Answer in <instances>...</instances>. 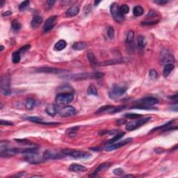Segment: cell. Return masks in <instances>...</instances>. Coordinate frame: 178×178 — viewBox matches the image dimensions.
<instances>
[{
    "label": "cell",
    "instance_id": "cell-48",
    "mask_svg": "<svg viewBox=\"0 0 178 178\" xmlns=\"http://www.w3.org/2000/svg\"><path fill=\"white\" fill-rule=\"evenodd\" d=\"M54 3H55V1H52V0H48V1H47V4H48L49 8L52 7V6L54 5Z\"/></svg>",
    "mask_w": 178,
    "mask_h": 178
},
{
    "label": "cell",
    "instance_id": "cell-4",
    "mask_svg": "<svg viewBox=\"0 0 178 178\" xmlns=\"http://www.w3.org/2000/svg\"><path fill=\"white\" fill-rule=\"evenodd\" d=\"M127 87L125 86H115L109 92V97L111 100H118L127 92Z\"/></svg>",
    "mask_w": 178,
    "mask_h": 178
},
{
    "label": "cell",
    "instance_id": "cell-17",
    "mask_svg": "<svg viewBox=\"0 0 178 178\" xmlns=\"http://www.w3.org/2000/svg\"><path fill=\"white\" fill-rule=\"evenodd\" d=\"M110 166H111V164H110L109 163H108V162L101 163V164L99 165V166L97 167V168L95 169V171H94L93 172L92 174L90 175L89 176L90 177H95V176L97 175V173L101 172V171H104V170L107 169V168H109Z\"/></svg>",
    "mask_w": 178,
    "mask_h": 178
},
{
    "label": "cell",
    "instance_id": "cell-39",
    "mask_svg": "<svg viewBox=\"0 0 178 178\" xmlns=\"http://www.w3.org/2000/svg\"><path fill=\"white\" fill-rule=\"evenodd\" d=\"M107 36L110 39H113L115 36V31L112 26H110L107 29Z\"/></svg>",
    "mask_w": 178,
    "mask_h": 178
},
{
    "label": "cell",
    "instance_id": "cell-2",
    "mask_svg": "<svg viewBox=\"0 0 178 178\" xmlns=\"http://www.w3.org/2000/svg\"><path fill=\"white\" fill-rule=\"evenodd\" d=\"M73 99L74 95L71 93H62L58 94L55 98V106L57 107H64L70 103Z\"/></svg>",
    "mask_w": 178,
    "mask_h": 178
},
{
    "label": "cell",
    "instance_id": "cell-44",
    "mask_svg": "<svg viewBox=\"0 0 178 178\" xmlns=\"http://www.w3.org/2000/svg\"><path fill=\"white\" fill-rule=\"evenodd\" d=\"M30 47L31 46H30V45H29V44H28V45H25L22 47V48H21L20 50H19V52H20V53L26 52H27L28 50H29Z\"/></svg>",
    "mask_w": 178,
    "mask_h": 178
},
{
    "label": "cell",
    "instance_id": "cell-30",
    "mask_svg": "<svg viewBox=\"0 0 178 178\" xmlns=\"http://www.w3.org/2000/svg\"><path fill=\"white\" fill-rule=\"evenodd\" d=\"M143 12H144V10L141 6H136L133 9V14L136 17H139L142 15Z\"/></svg>",
    "mask_w": 178,
    "mask_h": 178
},
{
    "label": "cell",
    "instance_id": "cell-11",
    "mask_svg": "<svg viewBox=\"0 0 178 178\" xmlns=\"http://www.w3.org/2000/svg\"><path fill=\"white\" fill-rule=\"evenodd\" d=\"M77 113V111L75 109V108L71 106H66L59 111V114L60 115V116L63 118H67L75 116Z\"/></svg>",
    "mask_w": 178,
    "mask_h": 178
},
{
    "label": "cell",
    "instance_id": "cell-1",
    "mask_svg": "<svg viewBox=\"0 0 178 178\" xmlns=\"http://www.w3.org/2000/svg\"><path fill=\"white\" fill-rule=\"evenodd\" d=\"M104 77V73L100 72H82L79 74H75V75H70L64 76L66 79H68L70 80H75V81H81V80L90 79H100Z\"/></svg>",
    "mask_w": 178,
    "mask_h": 178
},
{
    "label": "cell",
    "instance_id": "cell-29",
    "mask_svg": "<svg viewBox=\"0 0 178 178\" xmlns=\"http://www.w3.org/2000/svg\"><path fill=\"white\" fill-rule=\"evenodd\" d=\"M134 39V32L133 31H130L127 34V38H126V43L127 45L130 46L133 43Z\"/></svg>",
    "mask_w": 178,
    "mask_h": 178
},
{
    "label": "cell",
    "instance_id": "cell-10",
    "mask_svg": "<svg viewBox=\"0 0 178 178\" xmlns=\"http://www.w3.org/2000/svg\"><path fill=\"white\" fill-rule=\"evenodd\" d=\"M56 22H57V17L56 16H51L47 19L43 25V27H42L43 33H47L51 31L56 24Z\"/></svg>",
    "mask_w": 178,
    "mask_h": 178
},
{
    "label": "cell",
    "instance_id": "cell-40",
    "mask_svg": "<svg viewBox=\"0 0 178 178\" xmlns=\"http://www.w3.org/2000/svg\"><path fill=\"white\" fill-rule=\"evenodd\" d=\"M29 4V1H22V2L20 4V6H19V10L21 11H24L25 9L28 7Z\"/></svg>",
    "mask_w": 178,
    "mask_h": 178
},
{
    "label": "cell",
    "instance_id": "cell-26",
    "mask_svg": "<svg viewBox=\"0 0 178 178\" xmlns=\"http://www.w3.org/2000/svg\"><path fill=\"white\" fill-rule=\"evenodd\" d=\"M87 47V45L85 42H75L72 45V49H74L75 50H83L84 49L86 48Z\"/></svg>",
    "mask_w": 178,
    "mask_h": 178
},
{
    "label": "cell",
    "instance_id": "cell-18",
    "mask_svg": "<svg viewBox=\"0 0 178 178\" xmlns=\"http://www.w3.org/2000/svg\"><path fill=\"white\" fill-rule=\"evenodd\" d=\"M69 170L72 172H76V173H79V172H84L86 171V168L85 166H82V165L78 164V163H72L70 166H69Z\"/></svg>",
    "mask_w": 178,
    "mask_h": 178
},
{
    "label": "cell",
    "instance_id": "cell-54",
    "mask_svg": "<svg viewBox=\"0 0 178 178\" xmlns=\"http://www.w3.org/2000/svg\"><path fill=\"white\" fill-rule=\"evenodd\" d=\"M100 1H95V6H97V4H100Z\"/></svg>",
    "mask_w": 178,
    "mask_h": 178
},
{
    "label": "cell",
    "instance_id": "cell-8",
    "mask_svg": "<svg viewBox=\"0 0 178 178\" xmlns=\"http://www.w3.org/2000/svg\"><path fill=\"white\" fill-rule=\"evenodd\" d=\"M24 159L30 163L37 164V163H42V162L45 161V159L44 158V157H41V156L38 155V152H36V153L25 154Z\"/></svg>",
    "mask_w": 178,
    "mask_h": 178
},
{
    "label": "cell",
    "instance_id": "cell-41",
    "mask_svg": "<svg viewBox=\"0 0 178 178\" xmlns=\"http://www.w3.org/2000/svg\"><path fill=\"white\" fill-rule=\"evenodd\" d=\"M113 174L116 175L123 176V174L125 173V171H124L122 168H116V169L113 170Z\"/></svg>",
    "mask_w": 178,
    "mask_h": 178
},
{
    "label": "cell",
    "instance_id": "cell-33",
    "mask_svg": "<svg viewBox=\"0 0 178 178\" xmlns=\"http://www.w3.org/2000/svg\"><path fill=\"white\" fill-rule=\"evenodd\" d=\"M20 52L19 51L14 52L12 54V61L13 64H18L20 61Z\"/></svg>",
    "mask_w": 178,
    "mask_h": 178
},
{
    "label": "cell",
    "instance_id": "cell-16",
    "mask_svg": "<svg viewBox=\"0 0 178 178\" xmlns=\"http://www.w3.org/2000/svg\"><path fill=\"white\" fill-rule=\"evenodd\" d=\"M62 153H58V152H54L52 150H48L45 151L43 153V157L45 159H57L62 157Z\"/></svg>",
    "mask_w": 178,
    "mask_h": 178
},
{
    "label": "cell",
    "instance_id": "cell-27",
    "mask_svg": "<svg viewBox=\"0 0 178 178\" xmlns=\"http://www.w3.org/2000/svg\"><path fill=\"white\" fill-rule=\"evenodd\" d=\"M66 45H67V43H66L65 40H60L55 44L54 50H56V51H61V50L66 48Z\"/></svg>",
    "mask_w": 178,
    "mask_h": 178
},
{
    "label": "cell",
    "instance_id": "cell-19",
    "mask_svg": "<svg viewBox=\"0 0 178 178\" xmlns=\"http://www.w3.org/2000/svg\"><path fill=\"white\" fill-rule=\"evenodd\" d=\"M115 107L112 106V105H105L100 107L99 109L97 110L95 113H113V109H114Z\"/></svg>",
    "mask_w": 178,
    "mask_h": 178
},
{
    "label": "cell",
    "instance_id": "cell-22",
    "mask_svg": "<svg viewBox=\"0 0 178 178\" xmlns=\"http://www.w3.org/2000/svg\"><path fill=\"white\" fill-rule=\"evenodd\" d=\"M42 22H43V19H42V17L37 15V16L34 17V18L32 19V20H31V26H32L33 28H37L38 26H39L42 24Z\"/></svg>",
    "mask_w": 178,
    "mask_h": 178
},
{
    "label": "cell",
    "instance_id": "cell-12",
    "mask_svg": "<svg viewBox=\"0 0 178 178\" xmlns=\"http://www.w3.org/2000/svg\"><path fill=\"white\" fill-rule=\"evenodd\" d=\"M131 59L130 58H119V59H113L108 61H103V62L99 64V66H113L116 65V64H125V63L130 62Z\"/></svg>",
    "mask_w": 178,
    "mask_h": 178
},
{
    "label": "cell",
    "instance_id": "cell-42",
    "mask_svg": "<svg viewBox=\"0 0 178 178\" xmlns=\"http://www.w3.org/2000/svg\"><path fill=\"white\" fill-rule=\"evenodd\" d=\"M149 76L150 77V79H156L158 77V73H157V72L155 70H152L150 71V73H149Z\"/></svg>",
    "mask_w": 178,
    "mask_h": 178
},
{
    "label": "cell",
    "instance_id": "cell-51",
    "mask_svg": "<svg viewBox=\"0 0 178 178\" xmlns=\"http://www.w3.org/2000/svg\"><path fill=\"white\" fill-rule=\"evenodd\" d=\"M24 175V173H19V174L18 175H13V177H22V176H23Z\"/></svg>",
    "mask_w": 178,
    "mask_h": 178
},
{
    "label": "cell",
    "instance_id": "cell-31",
    "mask_svg": "<svg viewBox=\"0 0 178 178\" xmlns=\"http://www.w3.org/2000/svg\"><path fill=\"white\" fill-rule=\"evenodd\" d=\"M87 93L90 95H97V90L96 89L95 85H93V83L89 85V86L88 87L87 89Z\"/></svg>",
    "mask_w": 178,
    "mask_h": 178
},
{
    "label": "cell",
    "instance_id": "cell-25",
    "mask_svg": "<svg viewBox=\"0 0 178 178\" xmlns=\"http://www.w3.org/2000/svg\"><path fill=\"white\" fill-rule=\"evenodd\" d=\"M175 66L173 64H166L165 65L164 68H163V75L165 77H167L168 75L171 74V72H172V70L174 69Z\"/></svg>",
    "mask_w": 178,
    "mask_h": 178
},
{
    "label": "cell",
    "instance_id": "cell-14",
    "mask_svg": "<svg viewBox=\"0 0 178 178\" xmlns=\"http://www.w3.org/2000/svg\"><path fill=\"white\" fill-rule=\"evenodd\" d=\"M37 72H41V73H51V74H61L63 72H66L67 70H63V69L55 68L52 67H42L40 68L36 69Z\"/></svg>",
    "mask_w": 178,
    "mask_h": 178
},
{
    "label": "cell",
    "instance_id": "cell-55",
    "mask_svg": "<svg viewBox=\"0 0 178 178\" xmlns=\"http://www.w3.org/2000/svg\"><path fill=\"white\" fill-rule=\"evenodd\" d=\"M1 51H3V50H4V46H3V45H1Z\"/></svg>",
    "mask_w": 178,
    "mask_h": 178
},
{
    "label": "cell",
    "instance_id": "cell-35",
    "mask_svg": "<svg viewBox=\"0 0 178 178\" xmlns=\"http://www.w3.org/2000/svg\"><path fill=\"white\" fill-rule=\"evenodd\" d=\"M21 28V24L20 23V22L17 20H13L12 22V29L13 31H19Z\"/></svg>",
    "mask_w": 178,
    "mask_h": 178
},
{
    "label": "cell",
    "instance_id": "cell-9",
    "mask_svg": "<svg viewBox=\"0 0 178 178\" xmlns=\"http://www.w3.org/2000/svg\"><path fill=\"white\" fill-rule=\"evenodd\" d=\"M175 59L168 50H162L160 53V62L161 64H169L174 62Z\"/></svg>",
    "mask_w": 178,
    "mask_h": 178
},
{
    "label": "cell",
    "instance_id": "cell-5",
    "mask_svg": "<svg viewBox=\"0 0 178 178\" xmlns=\"http://www.w3.org/2000/svg\"><path fill=\"white\" fill-rule=\"evenodd\" d=\"M110 11H111V14L112 15L113 20L117 22L121 23L125 20V16L120 11V6L118 5L116 3H113L111 5V8H110Z\"/></svg>",
    "mask_w": 178,
    "mask_h": 178
},
{
    "label": "cell",
    "instance_id": "cell-15",
    "mask_svg": "<svg viewBox=\"0 0 178 178\" xmlns=\"http://www.w3.org/2000/svg\"><path fill=\"white\" fill-rule=\"evenodd\" d=\"M138 103H140L142 105L152 107V105L158 104L159 100L154 97H144V98H142L141 100H140L139 101H138Z\"/></svg>",
    "mask_w": 178,
    "mask_h": 178
},
{
    "label": "cell",
    "instance_id": "cell-7",
    "mask_svg": "<svg viewBox=\"0 0 178 178\" xmlns=\"http://www.w3.org/2000/svg\"><path fill=\"white\" fill-rule=\"evenodd\" d=\"M1 90L4 95H9L11 93L10 90V79L8 75H4L1 78Z\"/></svg>",
    "mask_w": 178,
    "mask_h": 178
},
{
    "label": "cell",
    "instance_id": "cell-20",
    "mask_svg": "<svg viewBox=\"0 0 178 178\" xmlns=\"http://www.w3.org/2000/svg\"><path fill=\"white\" fill-rule=\"evenodd\" d=\"M86 56H87V59L89 61L90 64H91V65L93 67H95L99 65L98 61H97L95 55L93 53L91 52H89L87 53V55H86Z\"/></svg>",
    "mask_w": 178,
    "mask_h": 178
},
{
    "label": "cell",
    "instance_id": "cell-50",
    "mask_svg": "<svg viewBox=\"0 0 178 178\" xmlns=\"http://www.w3.org/2000/svg\"><path fill=\"white\" fill-rule=\"evenodd\" d=\"M125 122H126V120L124 119H121V120H118L117 121V124L118 125H122V124H124Z\"/></svg>",
    "mask_w": 178,
    "mask_h": 178
},
{
    "label": "cell",
    "instance_id": "cell-24",
    "mask_svg": "<svg viewBox=\"0 0 178 178\" xmlns=\"http://www.w3.org/2000/svg\"><path fill=\"white\" fill-rule=\"evenodd\" d=\"M45 111H46V113H48L49 116H52V117L56 116L59 113V111H58L57 107L56 106H49L46 108Z\"/></svg>",
    "mask_w": 178,
    "mask_h": 178
},
{
    "label": "cell",
    "instance_id": "cell-37",
    "mask_svg": "<svg viewBox=\"0 0 178 178\" xmlns=\"http://www.w3.org/2000/svg\"><path fill=\"white\" fill-rule=\"evenodd\" d=\"M173 121L174 120H171V121H169V122H167V123H166V124H164V125H163L162 126H159V127H155V128H154L153 130H152L150 131V133H152V132H154V131H157V130H161V129H164V128H166V127H168V126H169L170 125H171V123H172V122H173Z\"/></svg>",
    "mask_w": 178,
    "mask_h": 178
},
{
    "label": "cell",
    "instance_id": "cell-46",
    "mask_svg": "<svg viewBox=\"0 0 178 178\" xmlns=\"http://www.w3.org/2000/svg\"><path fill=\"white\" fill-rule=\"evenodd\" d=\"M157 15V13H156L154 11H150L147 15V18H153V17H155Z\"/></svg>",
    "mask_w": 178,
    "mask_h": 178
},
{
    "label": "cell",
    "instance_id": "cell-28",
    "mask_svg": "<svg viewBox=\"0 0 178 178\" xmlns=\"http://www.w3.org/2000/svg\"><path fill=\"white\" fill-rule=\"evenodd\" d=\"M125 132H120V133L117 134L113 137V138H111V139L109 140V141H107L106 142V144L111 145V144H112V143H114L115 142H116V141L120 139L122 137H123L124 136H125Z\"/></svg>",
    "mask_w": 178,
    "mask_h": 178
},
{
    "label": "cell",
    "instance_id": "cell-52",
    "mask_svg": "<svg viewBox=\"0 0 178 178\" xmlns=\"http://www.w3.org/2000/svg\"><path fill=\"white\" fill-rule=\"evenodd\" d=\"M4 3H5V1H3V0H1V4H0V6H4Z\"/></svg>",
    "mask_w": 178,
    "mask_h": 178
},
{
    "label": "cell",
    "instance_id": "cell-36",
    "mask_svg": "<svg viewBox=\"0 0 178 178\" xmlns=\"http://www.w3.org/2000/svg\"><path fill=\"white\" fill-rule=\"evenodd\" d=\"M142 115L138 114V113H127L125 115V117L129 119H136L141 118Z\"/></svg>",
    "mask_w": 178,
    "mask_h": 178
},
{
    "label": "cell",
    "instance_id": "cell-53",
    "mask_svg": "<svg viewBox=\"0 0 178 178\" xmlns=\"http://www.w3.org/2000/svg\"><path fill=\"white\" fill-rule=\"evenodd\" d=\"M125 177H134L133 175H125L124 176Z\"/></svg>",
    "mask_w": 178,
    "mask_h": 178
},
{
    "label": "cell",
    "instance_id": "cell-32",
    "mask_svg": "<svg viewBox=\"0 0 178 178\" xmlns=\"http://www.w3.org/2000/svg\"><path fill=\"white\" fill-rule=\"evenodd\" d=\"M24 118L31 122H36V123L41 124L42 122H43L41 118L37 117V116H26V117H24Z\"/></svg>",
    "mask_w": 178,
    "mask_h": 178
},
{
    "label": "cell",
    "instance_id": "cell-49",
    "mask_svg": "<svg viewBox=\"0 0 178 178\" xmlns=\"http://www.w3.org/2000/svg\"><path fill=\"white\" fill-rule=\"evenodd\" d=\"M11 14H12V11H7L4 12V13L2 14V15L4 17H7V16H9V15H11Z\"/></svg>",
    "mask_w": 178,
    "mask_h": 178
},
{
    "label": "cell",
    "instance_id": "cell-45",
    "mask_svg": "<svg viewBox=\"0 0 178 178\" xmlns=\"http://www.w3.org/2000/svg\"><path fill=\"white\" fill-rule=\"evenodd\" d=\"M0 123H1V125H13V123L12 122H10V121H8V120H1Z\"/></svg>",
    "mask_w": 178,
    "mask_h": 178
},
{
    "label": "cell",
    "instance_id": "cell-13",
    "mask_svg": "<svg viewBox=\"0 0 178 178\" xmlns=\"http://www.w3.org/2000/svg\"><path fill=\"white\" fill-rule=\"evenodd\" d=\"M132 141V138H126V139L123 140L122 141H120V142L117 143H112L111 145H109L108 146H107L105 148V150L106 151H113L115 150L116 149H118L122 147V146H125V145L129 144L130 142Z\"/></svg>",
    "mask_w": 178,
    "mask_h": 178
},
{
    "label": "cell",
    "instance_id": "cell-6",
    "mask_svg": "<svg viewBox=\"0 0 178 178\" xmlns=\"http://www.w3.org/2000/svg\"><path fill=\"white\" fill-rule=\"evenodd\" d=\"M150 119L151 117H146L143 118L138 120L131 122L126 125V130L128 131H133L136 130V129L141 127V126L145 125V124H146V122H148Z\"/></svg>",
    "mask_w": 178,
    "mask_h": 178
},
{
    "label": "cell",
    "instance_id": "cell-47",
    "mask_svg": "<svg viewBox=\"0 0 178 178\" xmlns=\"http://www.w3.org/2000/svg\"><path fill=\"white\" fill-rule=\"evenodd\" d=\"M168 1H166V0H156V1H154V3H156V4H159V5H164V4H166L168 3Z\"/></svg>",
    "mask_w": 178,
    "mask_h": 178
},
{
    "label": "cell",
    "instance_id": "cell-21",
    "mask_svg": "<svg viewBox=\"0 0 178 178\" xmlns=\"http://www.w3.org/2000/svg\"><path fill=\"white\" fill-rule=\"evenodd\" d=\"M79 12V8L78 6H72V7L69 8L66 13V15L67 17L69 18H72V17L75 16Z\"/></svg>",
    "mask_w": 178,
    "mask_h": 178
},
{
    "label": "cell",
    "instance_id": "cell-23",
    "mask_svg": "<svg viewBox=\"0 0 178 178\" xmlns=\"http://www.w3.org/2000/svg\"><path fill=\"white\" fill-rule=\"evenodd\" d=\"M146 44H147V42H146V38L143 36H138L137 45H138V48L140 51H143V49L146 46Z\"/></svg>",
    "mask_w": 178,
    "mask_h": 178
},
{
    "label": "cell",
    "instance_id": "cell-3",
    "mask_svg": "<svg viewBox=\"0 0 178 178\" xmlns=\"http://www.w3.org/2000/svg\"><path fill=\"white\" fill-rule=\"evenodd\" d=\"M64 156H70L75 159H87L91 157V154L86 152L76 150L66 149L61 151Z\"/></svg>",
    "mask_w": 178,
    "mask_h": 178
},
{
    "label": "cell",
    "instance_id": "cell-43",
    "mask_svg": "<svg viewBox=\"0 0 178 178\" xmlns=\"http://www.w3.org/2000/svg\"><path fill=\"white\" fill-rule=\"evenodd\" d=\"M159 22V20H154V21H148V22H142L141 24L143 26H150V25H154L157 24Z\"/></svg>",
    "mask_w": 178,
    "mask_h": 178
},
{
    "label": "cell",
    "instance_id": "cell-34",
    "mask_svg": "<svg viewBox=\"0 0 178 178\" xmlns=\"http://www.w3.org/2000/svg\"><path fill=\"white\" fill-rule=\"evenodd\" d=\"M36 105V101L33 99H29L26 100V103H25V107L27 109H32Z\"/></svg>",
    "mask_w": 178,
    "mask_h": 178
},
{
    "label": "cell",
    "instance_id": "cell-38",
    "mask_svg": "<svg viewBox=\"0 0 178 178\" xmlns=\"http://www.w3.org/2000/svg\"><path fill=\"white\" fill-rule=\"evenodd\" d=\"M120 11L122 13V14L125 15V14L128 13L129 11H130V8L126 4H123V5L120 6Z\"/></svg>",
    "mask_w": 178,
    "mask_h": 178
}]
</instances>
